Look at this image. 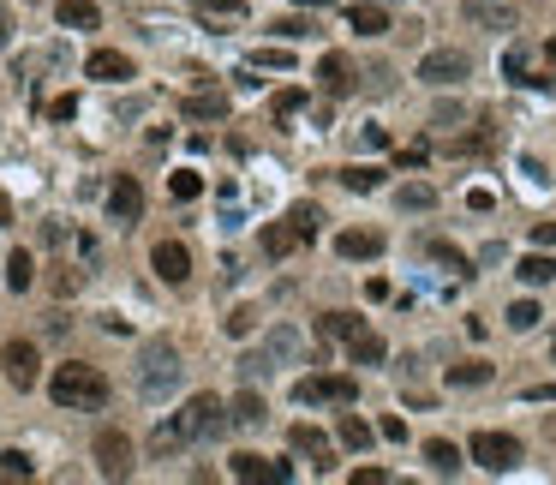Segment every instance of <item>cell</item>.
<instances>
[{"label": "cell", "mask_w": 556, "mask_h": 485, "mask_svg": "<svg viewBox=\"0 0 556 485\" xmlns=\"http://www.w3.org/2000/svg\"><path fill=\"white\" fill-rule=\"evenodd\" d=\"M491 378H497V365H491V360H467V365L449 372V384H455V389H478V384H491Z\"/></svg>", "instance_id": "obj_26"}, {"label": "cell", "mask_w": 556, "mask_h": 485, "mask_svg": "<svg viewBox=\"0 0 556 485\" xmlns=\"http://www.w3.org/2000/svg\"><path fill=\"white\" fill-rule=\"evenodd\" d=\"M336 438H341V449H371V438H378V431H371V425L359 420V414H341Z\"/></svg>", "instance_id": "obj_27"}, {"label": "cell", "mask_w": 556, "mask_h": 485, "mask_svg": "<svg viewBox=\"0 0 556 485\" xmlns=\"http://www.w3.org/2000/svg\"><path fill=\"white\" fill-rule=\"evenodd\" d=\"M12 222V198H6V192H0V228Z\"/></svg>", "instance_id": "obj_52"}, {"label": "cell", "mask_w": 556, "mask_h": 485, "mask_svg": "<svg viewBox=\"0 0 556 485\" xmlns=\"http://www.w3.org/2000/svg\"><path fill=\"white\" fill-rule=\"evenodd\" d=\"M395 198H401V210H431V204H437V192H431V186H401Z\"/></svg>", "instance_id": "obj_40"}, {"label": "cell", "mask_w": 556, "mask_h": 485, "mask_svg": "<svg viewBox=\"0 0 556 485\" xmlns=\"http://www.w3.org/2000/svg\"><path fill=\"white\" fill-rule=\"evenodd\" d=\"M150 270H156L168 288H179L186 276H192V252H186L179 240H156V246H150Z\"/></svg>", "instance_id": "obj_12"}, {"label": "cell", "mask_w": 556, "mask_h": 485, "mask_svg": "<svg viewBox=\"0 0 556 485\" xmlns=\"http://www.w3.org/2000/svg\"><path fill=\"white\" fill-rule=\"evenodd\" d=\"M425 462H431V473L455 480V473H461V449L449 444V438H431V444H425Z\"/></svg>", "instance_id": "obj_25"}, {"label": "cell", "mask_w": 556, "mask_h": 485, "mask_svg": "<svg viewBox=\"0 0 556 485\" xmlns=\"http://www.w3.org/2000/svg\"><path fill=\"white\" fill-rule=\"evenodd\" d=\"M179 378H186L179 347L168 342V336L144 342V354H138V396H144V402H168V396L179 389Z\"/></svg>", "instance_id": "obj_3"}, {"label": "cell", "mask_w": 556, "mask_h": 485, "mask_svg": "<svg viewBox=\"0 0 556 485\" xmlns=\"http://www.w3.org/2000/svg\"><path fill=\"white\" fill-rule=\"evenodd\" d=\"M305 360V336H299L294 323H276L270 336H263V347L245 360V378H258V372H276V365H299Z\"/></svg>", "instance_id": "obj_4"}, {"label": "cell", "mask_w": 556, "mask_h": 485, "mask_svg": "<svg viewBox=\"0 0 556 485\" xmlns=\"http://www.w3.org/2000/svg\"><path fill=\"white\" fill-rule=\"evenodd\" d=\"M228 108H234L228 90H192V96L179 102V114H186V121H228Z\"/></svg>", "instance_id": "obj_17"}, {"label": "cell", "mask_w": 556, "mask_h": 485, "mask_svg": "<svg viewBox=\"0 0 556 485\" xmlns=\"http://www.w3.org/2000/svg\"><path fill=\"white\" fill-rule=\"evenodd\" d=\"M263 258H287V252H299V246H305V234H299L294 228V216H287V222H270L263 228Z\"/></svg>", "instance_id": "obj_20"}, {"label": "cell", "mask_w": 556, "mask_h": 485, "mask_svg": "<svg viewBox=\"0 0 556 485\" xmlns=\"http://www.w3.org/2000/svg\"><path fill=\"white\" fill-rule=\"evenodd\" d=\"M287 216H294V228L305 234V240H318V228H323V210H318V204H294Z\"/></svg>", "instance_id": "obj_35"}, {"label": "cell", "mask_w": 556, "mask_h": 485, "mask_svg": "<svg viewBox=\"0 0 556 485\" xmlns=\"http://www.w3.org/2000/svg\"><path fill=\"white\" fill-rule=\"evenodd\" d=\"M203 192V174H192V168H174V174H168V198L174 204H192Z\"/></svg>", "instance_id": "obj_30"}, {"label": "cell", "mask_w": 556, "mask_h": 485, "mask_svg": "<svg viewBox=\"0 0 556 485\" xmlns=\"http://www.w3.org/2000/svg\"><path fill=\"white\" fill-rule=\"evenodd\" d=\"M299 108H305V90H276V102H270V114H276V121H294Z\"/></svg>", "instance_id": "obj_37"}, {"label": "cell", "mask_w": 556, "mask_h": 485, "mask_svg": "<svg viewBox=\"0 0 556 485\" xmlns=\"http://www.w3.org/2000/svg\"><path fill=\"white\" fill-rule=\"evenodd\" d=\"M359 144H365V150H383V144H389V132H383V126H365V132H359Z\"/></svg>", "instance_id": "obj_46"}, {"label": "cell", "mask_w": 556, "mask_h": 485, "mask_svg": "<svg viewBox=\"0 0 556 485\" xmlns=\"http://www.w3.org/2000/svg\"><path fill=\"white\" fill-rule=\"evenodd\" d=\"M533 240L544 246V252H551V246H556V222H538V228H533Z\"/></svg>", "instance_id": "obj_49"}, {"label": "cell", "mask_w": 556, "mask_h": 485, "mask_svg": "<svg viewBox=\"0 0 556 485\" xmlns=\"http://www.w3.org/2000/svg\"><path fill=\"white\" fill-rule=\"evenodd\" d=\"M108 216H114L120 228H132L144 216V186L132 180V174H114V186H108Z\"/></svg>", "instance_id": "obj_10"}, {"label": "cell", "mask_w": 556, "mask_h": 485, "mask_svg": "<svg viewBox=\"0 0 556 485\" xmlns=\"http://www.w3.org/2000/svg\"><path fill=\"white\" fill-rule=\"evenodd\" d=\"M299 6H311V13H323V6H329V0H299Z\"/></svg>", "instance_id": "obj_53"}, {"label": "cell", "mask_w": 556, "mask_h": 485, "mask_svg": "<svg viewBox=\"0 0 556 485\" xmlns=\"http://www.w3.org/2000/svg\"><path fill=\"white\" fill-rule=\"evenodd\" d=\"M84 72H90L96 84H126V79H132V61H126L120 48H96V54L84 61Z\"/></svg>", "instance_id": "obj_18"}, {"label": "cell", "mask_w": 556, "mask_h": 485, "mask_svg": "<svg viewBox=\"0 0 556 485\" xmlns=\"http://www.w3.org/2000/svg\"><path fill=\"white\" fill-rule=\"evenodd\" d=\"M0 365H6V378L19 389H30L42 378V354H37V342H6L0 347Z\"/></svg>", "instance_id": "obj_11"}, {"label": "cell", "mask_w": 556, "mask_h": 485, "mask_svg": "<svg viewBox=\"0 0 556 485\" xmlns=\"http://www.w3.org/2000/svg\"><path fill=\"white\" fill-rule=\"evenodd\" d=\"M234 480H245V485H258V480H294V467L287 462H270V456H234Z\"/></svg>", "instance_id": "obj_16"}, {"label": "cell", "mask_w": 556, "mask_h": 485, "mask_svg": "<svg viewBox=\"0 0 556 485\" xmlns=\"http://www.w3.org/2000/svg\"><path fill=\"white\" fill-rule=\"evenodd\" d=\"M538 318H544V312H538V300H515V305H509V330H533Z\"/></svg>", "instance_id": "obj_39"}, {"label": "cell", "mask_w": 556, "mask_h": 485, "mask_svg": "<svg viewBox=\"0 0 556 485\" xmlns=\"http://www.w3.org/2000/svg\"><path fill=\"white\" fill-rule=\"evenodd\" d=\"M252 66H270V72H287V66H294V54H287V48H258V54H252Z\"/></svg>", "instance_id": "obj_41"}, {"label": "cell", "mask_w": 556, "mask_h": 485, "mask_svg": "<svg viewBox=\"0 0 556 485\" xmlns=\"http://www.w3.org/2000/svg\"><path fill=\"white\" fill-rule=\"evenodd\" d=\"M502 72H509L515 84H544V79H533V72H527V48H509V54H502Z\"/></svg>", "instance_id": "obj_38"}, {"label": "cell", "mask_w": 556, "mask_h": 485, "mask_svg": "<svg viewBox=\"0 0 556 485\" xmlns=\"http://www.w3.org/2000/svg\"><path fill=\"white\" fill-rule=\"evenodd\" d=\"M515 276H520L527 288H544V282H556V258L544 252V246H538V252H527V258L515 263Z\"/></svg>", "instance_id": "obj_22"}, {"label": "cell", "mask_w": 556, "mask_h": 485, "mask_svg": "<svg viewBox=\"0 0 556 485\" xmlns=\"http://www.w3.org/2000/svg\"><path fill=\"white\" fill-rule=\"evenodd\" d=\"M54 19H60V30H96L102 13H96V0H60Z\"/></svg>", "instance_id": "obj_21"}, {"label": "cell", "mask_w": 556, "mask_h": 485, "mask_svg": "<svg viewBox=\"0 0 556 485\" xmlns=\"http://www.w3.org/2000/svg\"><path fill=\"white\" fill-rule=\"evenodd\" d=\"M79 114V96H54L48 102V121H72Z\"/></svg>", "instance_id": "obj_44"}, {"label": "cell", "mask_w": 556, "mask_h": 485, "mask_svg": "<svg viewBox=\"0 0 556 485\" xmlns=\"http://www.w3.org/2000/svg\"><path fill=\"white\" fill-rule=\"evenodd\" d=\"M413 79H425V84H437V90H449V84L467 79V54H461V48H431V54L419 61Z\"/></svg>", "instance_id": "obj_8"}, {"label": "cell", "mask_w": 556, "mask_h": 485, "mask_svg": "<svg viewBox=\"0 0 556 485\" xmlns=\"http://www.w3.org/2000/svg\"><path fill=\"white\" fill-rule=\"evenodd\" d=\"M263 420H270V414H263V396H258V389H239L234 402H228V425H234V431H258Z\"/></svg>", "instance_id": "obj_19"}, {"label": "cell", "mask_w": 556, "mask_h": 485, "mask_svg": "<svg viewBox=\"0 0 556 485\" xmlns=\"http://www.w3.org/2000/svg\"><path fill=\"white\" fill-rule=\"evenodd\" d=\"M461 121H467V114H461L455 102H443V108H437V126H461Z\"/></svg>", "instance_id": "obj_48"}, {"label": "cell", "mask_w": 556, "mask_h": 485, "mask_svg": "<svg viewBox=\"0 0 556 485\" xmlns=\"http://www.w3.org/2000/svg\"><path fill=\"white\" fill-rule=\"evenodd\" d=\"M30 473H37V462H30L24 449H6V456H0V480H30Z\"/></svg>", "instance_id": "obj_34"}, {"label": "cell", "mask_w": 556, "mask_h": 485, "mask_svg": "<svg viewBox=\"0 0 556 485\" xmlns=\"http://www.w3.org/2000/svg\"><path fill=\"white\" fill-rule=\"evenodd\" d=\"M551 360H556V342H551Z\"/></svg>", "instance_id": "obj_56"}, {"label": "cell", "mask_w": 556, "mask_h": 485, "mask_svg": "<svg viewBox=\"0 0 556 485\" xmlns=\"http://www.w3.org/2000/svg\"><path fill=\"white\" fill-rule=\"evenodd\" d=\"M287 444H294L299 456H311V462H318V473H329V462H336V444L323 438L318 425H305V420H299L294 431H287Z\"/></svg>", "instance_id": "obj_15"}, {"label": "cell", "mask_w": 556, "mask_h": 485, "mask_svg": "<svg viewBox=\"0 0 556 485\" xmlns=\"http://www.w3.org/2000/svg\"><path fill=\"white\" fill-rule=\"evenodd\" d=\"M527 402H556V384H533L527 389Z\"/></svg>", "instance_id": "obj_50"}, {"label": "cell", "mask_w": 556, "mask_h": 485, "mask_svg": "<svg viewBox=\"0 0 556 485\" xmlns=\"http://www.w3.org/2000/svg\"><path fill=\"white\" fill-rule=\"evenodd\" d=\"M383 234L378 228H347V234H336V252L341 258H353V263H371V258H383Z\"/></svg>", "instance_id": "obj_14"}, {"label": "cell", "mask_w": 556, "mask_h": 485, "mask_svg": "<svg viewBox=\"0 0 556 485\" xmlns=\"http://www.w3.org/2000/svg\"><path fill=\"white\" fill-rule=\"evenodd\" d=\"M425 156H431V150H425V144H413V150H401V168H425Z\"/></svg>", "instance_id": "obj_47"}, {"label": "cell", "mask_w": 556, "mask_h": 485, "mask_svg": "<svg viewBox=\"0 0 556 485\" xmlns=\"http://www.w3.org/2000/svg\"><path fill=\"white\" fill-rule=\"evenodd\" d=\"M252 330H258V312H252V305H234V312H228V336H234V342H245Z\"/></svg>", "instance_id": "obj_36"}, {"label": "cell", "mask_w": 556, "mask_h": 485, "mask_svg": "<svg viewBox=\"0 0 556 485\" xmlns=\"http://www.w3.org/2000/svg\"><path fill=\"white\" fill-rule=\"evenodd\" d=\"M30 282H37V258H30V252H12V258H6V288L24 294Z\"/></svg>", "instance_id": "obj_29"}, {"label": "cell", "mask_w": 556, "mask_h": 485, "mask_svg": "<svg viewBox=\"0 0 556 485\" xmlns=\"http://www.w3.org/2000/svg\"><path fill=\"white\" fill-rule=\"evenodd\" d=\"M461 19L473 30H515V6L509 0H461Z\"/></svg>", "instance_id": "obj_13"}, {"label": "cell", "mask_w": 556, "mask_h": 485, "mask_svg": "<svg viewBox=\"0 0 556 485\" xmlns=\"http://www.w3.org/2000/svg\"><path fill=\"white\" fill-rule=\"evenodd\" d=\"M48 396H54L60 407H79V414H96V407H108V378H102L96 365L66 360V365H54V378H48Z\"/></svg>", "instance_id": "obj_2"}, {"label": "cell", "mask_w": 556, "mask_h": 485, "mask_svg": "<svg viewBox=\"0 0 556 485\" xmlns=\"http://www.w3.org/2000/svg\"><path fill=\"white\" fill-rule=\"evenodd\" d=\"M347 24H353L359 37H383V30H389V13H383L378 0H359L353 13H347Z\"/></svg>", "instance_id": "obj_23"}, {"label": "cell", "mask_w": 556, "mask_h": 485, "mask_svg": "<svg viewBox=\"0 0 556 485\" xmlns=\"http://www.w3.org/2000/svg\"><path fill=\"white\" fill-rule=\"evenodd\" d=\"M294 396L305 407H353L359 402V378H347V372H318V378H305Z\"/></svg>", "instance_id": "obj_6"}, {"label": "cell", "mask_w": 556, "mask_h": 485, "mask_svg": "<svg viewBox=\"0 0 556 485\" xmlns=\"http://www.w3.org/2000/svg\"><path fill=\"white\" fill-rule=\"evenodd\" d=\"M6 42H12V13L0 6V48H6Z\"/></svg>", "instance_id": "obj_51"}, {"label": "cell", "mask_w": 556, "mask_h": 485, "mask_svg": "<svg viewBox=\"0 0 556 485\" xmlns=\"http://www.w3.org/2000/svg\"><path fill=\"white\" fill-rule=\"evenodd\" d=\"M318 90H323L329 102L353 96V90H359V66L347 61V54H323V61H318Z\"/></svg>", "instance_id": "obj_9"}, {"label": "cell", "mask_w": 556, "mask_h": 485, "mask_svg": "<svg viewBox=\"0 0 556 485\" xmlns=\"http://www.w3.org/2000/svg\"><path fill=\"white\" fill-rule=\"evenodd\" d=\"M323 336H336V342H353L359 330H365V318H353V312H329V318H318Z\"/></svg>", "instance_id": "obj_31"}, {"label": "cell", "mask_w": 556, "mask_h": 485, "mask_svg": "<svg viewBox=\"0 0 556 485\" xmlns=\"http://www.w3.org/2000/svg\"><path fill=\"white\" fill-rule=\"evenodd\" d=\"M359 90H371V96H389V90H395V66H371V72H359Z\"/></svg>", "instance_id": "obj_33"}, {"label": "cell", "mask_w": 556, "mask_h": 485, "mask_svg": "<svg viewBox=\"0 0 556 485\" xmlns=\"http://www.w3.org/2000/svg\"><path fill=\"white\" fill-rule=\"evenodd\" d=\"M270 30H276L281 42H299V37H311V24H305V19H281V24H270Z\"/></svg>", "instance_id": "obj_42"}, {"label": "cell", "mask_w": 556, "mask_h": 485, "mask_svg": "<svg viewBox=\"0 0 556 485\" xmlns=\"http://www.w3.org/2000/svg\"><path fill=\"white\" fill-rule=\"evenodd\" d=\"M378 6H395V0H378Z\"/></svg>", "instance_id": "obj_54"}, {"label": "cell", "mask_w": 556, "mask_h": 485, "mask_svg": "<svg viewBox=\"0 0 556 485\" xmlns=\"http://www.w3.org/2000/svg\"><path fill=\"white\" fill-rule=\"evenodd\" d=\"M341 186H347V192H378L383 168H371V162H365V168H341Z\"/></svg>", "instance_id": "obj_32"}, {"label": "cell", "mask_w": 556, "mask_h": 485, "mask_svg": "<svg viewBox=\"0 0 556 485\" xmlns=\"http://www.w3.org/2000/svg\"><path fill=\"white\" fill-rule=\"evenodd\" d=\"M520 456H527V449H520V438L491 431V425H485V431H473V444H467V462H478L485 473H515Z\"/></svg>", "instance_id": "obj_5"}, {"label": "cell", "mask_w": 556, "mask_h": 485, "mask_svg": "<svg viewBox=\"0 0 556 485\" xmlns=\"http://www.w3.org/2000/svg\"><path fill=\"white\" fill-rule=\"evenodd\" d=\"M378 438H389V444H407V420H401V414H389V420L378 425Z\"/></svg>", "instance_id": "obj_43"}, {"label": "cell", "mask_w": 556, "mask_h": 485, "mask_svg": "<svg viewBox=\"0 0 556 485\" xmlns=\"http://www.w3.org/2000/svg\"><path fill=\"white\" fill-rule=\"evenodd\" d=\"M347 347H353V365H383V360H389L383 336H371V330H359V336H353Z\"/></svg>", "instance_id": "obj_28"}, {"label": "cell", "mask_w": 556, "mask_h": 485, "mask_svg": "<svg viewBox=\"0 0 556 485\" xmlns=\"http://www.w3.org/2000/svg\"><path fill=\"white\" fill-rule=\"evenodd\" d=\"M192 13L210 24H245V0H192Z\"/></svg>", "instance_id": "obj_24"}, {"label": "cell", "mask_w": 556, "mask_h": 485, "mask_svg": "<svg viewBox=\"0 0 556 485\" xmlns=\"http://www.w3.org/2000/svg\"><path fill=\"white\" fill-rule=\"evenodd\" d=\"M216 431H228V407H221L216 396H192L179 414H168V420L156 425L150 449H156V456H179V449H192V444H203V438H216Z\"/></svg>", "instance_id": "obj_1"}, {"label": "cell", "mask_w": 556, "mask_h": 485, "mask_svg": "<svg viewBox=\"0 0 556 485\" xmlns=\"http://www.w3.org/2000/svg\"><path fill=\"white\" fill-rule=\"evenodd\" d=\"M353 485H389V467H353Z\"/></svg>", "instance_id": "obj_45"}, {"label": "cell", "mask_w": 556, "mask_h": 485, "mask_svg": "<svg viewBox=\"0 0 556 485\" xmlns=\"http://www.w3.org/2000/svg\"><path fill=\"white\" fill-rule=\"evenodd\" d=\"M551 61H556V42H551Z\"/></svg>", "instance_id": "obj_55"}, {"label": "cell", "mask_w": 556, "mask_h": 485, "mask_svg": "<svg viewBox=\"0 0 556 485\" xmlns=\"http://www.w3.org/2000/svg\"><path fill=\"white\" fill-rule=\"evenodd\" d=\"M96 467H102V480H126L132 473V438L120 425H102L96 431Z\"/></svg>", "instance_id": "obj_7"}]
</instances>
